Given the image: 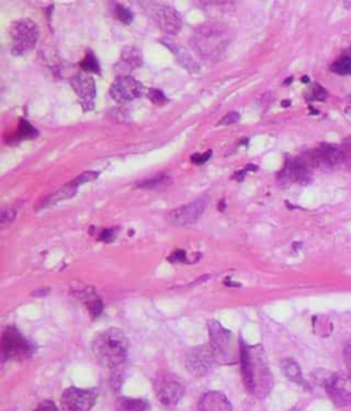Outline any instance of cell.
I'll return each mask as SVG.
<instances>
[{"mask_svg":"<svg viewBox=\"0 0 351 411\" xmlns=\"http://www.w3.org/2000/svg\"><path fill=\"white\" fill-rule=\"evenodd\" d=\"M86 304H87L88 310H89V313L92 314L93 318H96V317H99L102 314V311H103V303H102V300L98 296L89 299L88 302H86Z\"/></svg>","mask_w":351,"mask_h":411,"instance_id":"obj_28","label":"cell"},{"mask_svg":"<svg viewBox=\"0 0 351 411\" xmlns=\"http://www.w3.org/2000/svg\"><path fill=\"white\" fill-rule=\"evenodd\" d=\"M162 43L175 54L177 59H178V63L183 67H185L191 73H197L199 70L198 62L194 60V58L190 55V53L185 48H183L180 44H177L175 41H171V40H164Z\"/></svg>","mask_w":351,"mask_h":411,"instance_id":"obj_18","label":"cell"},{"mask_svg":"<svg viewBox=\"0 0 351 411\" xmlns=\"http://www.w3.org/2000/svg\"><path fill=\"white\" fill-rule=\"evenodd\" d=\"M198 411H232V406L224 393L213 391L202 396Z\"/></svg>","mask_w":351,"mask_h":411,"instance_id":"obj_17","label":"cell"},{"mask_svg":"<svg viewBox=\"0 0 351 411\" xmlns=\"http://www.w3.org/2000/svg\"><path fill=\"white\" fill-rule=\"evenodd\" d=\"M218 208H220L221 211H224V210H225V202H224V201L221 202V207H218Z\"/></svg>","mask_w":351,"mask_h":411,"instance_id":"obj_40","label":"cell"},{"mask_svg":"<svg viewBox=\"0 0 351 411\" xmlns=\"http://www.w3.org/2000/svg\"><path fill=\"white\" fill-rule=\"evenodd\" d=\"M145 92V87L131 76H119L112 88L109 90L110 96L118 103H126L140 97Z\"/></svg>","mask_w":351,"mask_h":411,"instance_id":"obj_11","label":"cell"},{"mask_svg":"<svg viewBox=\"0 0 351 411\" xmlns=\"http://www.w3.org/2000/svg\"><path fill=\"white\" fill-rule=\"evenodd\" d=\"M325 96H326L325 89L320 87L319 84H314L313 88L310 89V90L306 93V99H307V100H324Z\"/></svg>","mask_w":351,"mask_h":411,"instance_id":"obj_30","label":"cell"},{"mask_svg":"<svg viewBox=\"0 0 351 411\" xmlns=\"http://www.w3.org/2000/svg\"><path fill=\"white\" fill-rule=\"evenodd\" d=\"M11 54L21 57L32 51L39 40V28L30 20L15 21L11 28Z\"/></svg>","mask_w":351,"mask_h":411,"instance_id":"obj_4","label":"cell"},{"mask_svg":"<svg viewBox=\"0 0 351 411\" xmlns=\"http://www.w3.org/2000/svg\"><path fill=\"white\" fill-rule=\"evenodd\" d=\"M343 359H345V365L347 368V373L351 376V340L346 344V347L343 350Z\"/></svg>","mask_w":351,"mask_h":411,"instance_id":"obj_36","label":"cell"},{"mask_svg":"<svg viewBox=\"0 0 351 411\" xmlns=\"http://www.w3.org/2000/svg\"><path fill=\"white\" fill-rule=\"evenodd\" d=\"M155 389H157L158 400L166 407L176 406L184 395L183 384L176 380L173 376H168V375H164L162 377L157 379Z\"/></svg>","mask_w":351,"mask_h":411,"instance_id":"obj_10","label":"cell"},{"mask_svg":"<svg viewBox=\"0 0 351 411\" xmlns=\"http://www.w3.org/2000/svg\"><path fill=\"white\" fill-rule=\"evenodd\" d=\"M283 366V372L284 375L291 380V382H296V384H305L303 380V376H302V372H300V368L299 365L293 361V359H287L282 363Z\"/></svg>","mask_w":351,"mask_h":411,"instance_id":"obj_23","label":"cell"},{"mask_svg":"<svg viewBox=\"0 0 351 411\" xmlns=\"http://www.w3.org/2000/svg\"><path fill=\"white\" fill-rule=\"evenodd\" d=\"M305 163L312 168H333L339 165L343 159V154L340 148L333 146H322L314 151H310L300 156Z\"/></svg>","mask_w":351,"mask_h":411,"instance_id":"obj_12","label":"cell"},{"mask_svg":"<svg viewBox=\"0 0 351 411\" xmlns=\"http://www.w3.org/2000/svg\"><path fill=\"white\" fill-rule=\"evenodd\" d=\"M129 343L125 333L118 328H110L99 333L93 343L92 351L96 361L107 369L122 365L128 356Z\"/></svg>","mask_w":351,"mask_h":411,"instance_id":"obj_3","label":"cell"},{"mask_svg":"<svg viewBox=\"0 0 351 411\" xmlns=\"http://www.w3.org/2000/svg\"><path fill=\"white\" fill-rule=\"evenodd\" d=\"M310 168L305 163L302 158L289 159L286 162L284 169L277 175V180L280 185H289L291 182H302L309 180Z\"/></svg>","mask_w":351,"mask_h":411,"instance_id":"obj_15","label":"cell"},{"mask_svg":"<svg viewBox=\"0 0 351 411\" xmlns=\"http://www.w3.org/2000/svg\"><path fill=\"white\" fill-rule=\"evenodd\" d=\"M142 65H143V57H142L140 51L136 47H125L122 50L121 60H119L117 67L121 66V69H124L125 72H129V70L140 67Z\"/></svg>","mask_w":351,"mask_h":411,"instance_id":"obj_19","label":"cell"},{"mask_svg":"<svg viewBox=\"0 0 351 411\" xmlns=\"http://www.w3.org/2000/svg\"><path fill=\"white\" fill-rule=\"evenodd\" d=\"M290 105V102H283V106L286 107V106H289Z\"/></svg>","mask_w":351,"mask_h":411,"instance_id":"obj_42","label":"cell"},{"mask_svg":"<svg viewBox=\"0 0 351 411\" xmlns=\"http://www.w3.org/2000/svg\"><path fill=\"white\" fill-rule=\"evenodd\" d=\"M171 177L165 176H157L154 178H150V180H145L142 182L138 184L139 188H145V189H159V188H164L166 185L171 184Z\"/></svg>","mask_w":351,"mask_h":411,"instance_id":"obj_24","label":"cell"},{"mask_svg":"<svg viewBox=\"0 0 351 411\" xmlns=\"http://www.w3.org/2000/svg\"><path fill=\"white\" fill-rule=\"evenodd\" d=\"M98 177H99L98 172H86V173L80 175L77 178H74L72 182L79 188L81 184H86V182H89V181H95Z\"/></svg>","mask_w":351,"mask_h":411,"instance_id":"obj_31","label":"cell"},{"mask_svg":"<svg viewBox=\"0 0 351 411\" xmlns=\"http://www.w3.org/2000/svg\"><path fill=\"white\" fill-rule=\"evenodd\" d=\"M15 215H17V214H15V208H11V207H8V208L3 210V211H1V214H0V224H1L3 227H6V225L11 224V222L14 221Z\"/></svg>","mask_w":351,"mask_h":411,"instance_id":"obj_32","label":"cell"},{"mask_svg":"<svg viewBox=\"0 0 351 411\" xmlns=\"http://www.w3.org/2000/svg\"><path fill=\"white\" fill-rule=\"evenodd\" d=\"M232 39L234 33L230 27L221 22H207L195 29L191 46L206 62H217L224 57Z\"/></svg>","mask_w":351,"mask_h":411,"instance_id":"obj_1","label":"cell"},{"mask_svg":"<svg viewBox=\"0 0 351 411\" xmlns=\"http://www.w3.org/2000/svg\"><path fill=\"white\" fill-rule=\"evenodd\" d=\"M147 96H148V99H150L154 105L162 106V105L168 103V97H166V95H165L162 90H159V89H150L148 93H147Z\"/></svg>","mask_w":351,"mask_h":411,"instance_id":"obj_29","label":"cell"},{"mask_svg":"<svg viewBox=\"0 0 351 411\" xmlns=\"http://www.w3.org/2000/svg\"><path fill=\"white\" fill-rule=\"evenodd\" d=\"M216 355L211 346H201L194 349L187 356V366L195 376H205L213 368Z\"/></svg>","mask_w":351,"mask_h":411,"instance_id":"obj_13","label":"cell"},{"mask_svg":"<svg viewBox=\"0 0 351 411\" xmlns=\"http://www.w3.org/2000/svg\"><path fill=\"white\" fill-rule=\"evenodd\" d=\"M34 411H58V407L55 406L54 402H51V400H44V402H41V403L36 407V410Z\"/></svg>","mask_w":351,"mask_h":411,"instance_id":"obj_37","label":"cell"},{"mask_svg":"<svg viewBox=\"0 0 351 411\" xmlns=\"http://www.w3.org/2000/svg\"><path fill=\"white\" fill-rule=\"evenodd\" d=\"M80 67L86 73H95V74H99L100 73V65H99L96 57L93 55V53H88L86 59L80 63Z\"/></svg>","mask_w":351,"mask_h":411,"instance_id":"obj_26","label":"cell"},{"mask_svg":"<svg viewBox=\"0 0 351 411\" xmlns=\"http://www.w3.org/2000/svg\"><path fill=\"white\" fill-rule=\"evenodd\" d=\"M240 363L244 384L249 391L260 398L265 396L272 388V376L260 347L250 349L240 343Z\"/></svg>","mask_w":351,"mask_h":411,"instance_id":"obj_2","label":"cell"},{"mask_svg":"<svg viewBox=\"0 0 351 411\" xmlns=\"http://www.w3.org/2000/svg\"><path fill=\"white\" fill-rule=\"evenodd\" d=\"M325 388L336 406H349L351 405V376L349 373L338 372L331 375L326 382Z\"/></svg>","mask_w":351,"mask_h":411,"instance_id":"obj_7","label":"cell"},{"mask_svg":"<svg viewBox=\"0 0 351 411\" xmlns=\"http://www.w3.org/2000/svg\"><path fill=\"white\" fill-rule=\"evenodd\" d=\"M70 84L74 92L84 100V103L92 106V100L96 96V87L93 79L88 73H77L72 77Z\"/></svg>","mask_w":351,"mask_h":411,"instance_id":"obj_16","label":"cell"},{"mask_svg":"<svg viewBox=\"0 0 351 411\" xmlns=\"http://www.w3.org/2000/svg\"><path fill=\"white\" fill-rule=\"evenodd\" d=\"M116 411H151V406L146 399L118 398Z\"/></svg>","mask_w":351,"mask_h":411,"instance_id":"obj_21","label":"cell"},{"mask_svg":"<svg viewBox=\"0 0 351 411\" xmlns=\"http://www.w3.org/2000/svg\"><path fill=\"white\" fill-rule=\"evenodd\" d=\"M207 323L211 340L210 346L216 355V361H218L220 363L234 362V351L231 344L232 333L217 321H210Z\"/></svg>","mask_w":351,"mask_h":411,"instance_id":"obj_5","label":"cell"},{"mask_svg":"<svg viewBox=\"0 0 351 411\" xmlns=\"http://www.w3.org/2000/svg\"><path fill=\"white\" fill-rule=\"evenodd\" d=\"M249 169H251V165H250V166H247L246 169H243V170L237 172V173H236V175L234 176V180H237V181H243V180H244V176H246V173L249 172Z\"/></svg>","mask_w":351,"mask_h":411,"instance_id":"obj_39","label":"cell"},{"mask_svg":"<svg viewBox=\"0 0 351 411\" xmlns=\"http://www.w3.org/2000/svg\"><path fill=\"white\" fill-rule=\"evenodd\" d=\"M116 238V229H103L99 235V240L105 243H110Z\"/></svg>","mask_w":351,"mask_h":411,"instance_id":"obj_34","label":"cell"},{"mask_svg":"<svg viewBox=\"0 0 351 411\" xmlns=\"http://www.w3.org/2000/svg\"><path fill=\"white\" fill-rule=\"evenodd\" d=\"M211 155H213V151L208 149V151H206L205 154H194L191 156V161L195 165H204L205 162H207L211 158Z\"/></svg>","mask_w":351,"mask_h":411,"instance_id":"obj_33","label":"cell"},{"mask_svg":"<svg viewBox=\"0 0 351 411\" xmlns=\"http://www.w3.org/2000/svg\"><path fill=\"white\" fill-rule=\"evenodd\" d=\"M33 353V346L15 329L7 328L1 337V355L3 358L24 361Z\"/></svg>","mask_w":351,"mask_h":411,"instance_id":"obj_6","label":"cell"},{"mask_svg":"<svg viewBox=\"0 0 351 411\" xmlns=\"http://www.w3.org/2000/svg\"><path fill=\"white\" fill-rule=\"evenodd\" d=\"M332 72L339 76L351 74V57H342L332 65Z\"/></svg>","mask_w":351,"mask_h":411,"instance_id":"obj_25","label":"cell"},{"mask_svg":"<svg viewBox=\"0 0 351 411\" xmlns=\"http://www.w3.org/2000/svg\"><path fill=\"white\" fill-rule=\"evenodd\" d=\"M152 18L158 27L168 34H177L183 25L180 13L171 6H154Z\"/></svg>","mask_w":351,"mask_h":411,"instance_id":"obj_14","label":"cell"},{"mask_svg":"<svg viewBox=\"0 0 351 411\" xmlns=\"http://www.w3.org/2000/svg\"><path fill=\"white\" fill-rule=\"evenodd\" d=\"M37 136H39V130L27 119H21L20 125H18V130L13 136H10V140L7 143L8 144H17L21 140L34 139Z\"/></svg>","mask_w":351,"mask_h":411,"instance_id":"obj_20","label":"cell"},{"mask_svg":"<svg viewBox=\"0 0 351 411\" xmlns=\"http://www.w3.org/2000/svg\"><path fill=\"white\" fill-rule=\"evenodd\" d=\"M113 8V14L117 17L119 21H122L124 24H131L133 21V14L129 8H126L124 4H112Z\"/></svg>","mask_w":351,"mask_h":411,"instance_id":"obj_27","label":"cell"},{"mask_svg":"<svg viewBox=\"0 0 351 411\" xmlns=\"http://www.w3.org/2000/svg\"><path fill=\"white\" fill-rule=\"evenodd\" d=\"M171 262H185L187 261V254L183 250H177L171 257H169Z\"/></svg>","mask_w":351,"mask_h":411,"instance_id":"obj_38","label":"cell"},{"mask_svg":"<svg viewBox=\"0 0 351 411\" xmlns=\"http://www.w3.org/2000/svg\"><path fill=\"white\" fill-rule=\"evenodd\" d=\"M96 402V392L91 389L69 388L62 393L60 406L63 411H89Z\"/></svg>","mask_w":351,"mask_h":411,"instance_id":"obj_9","label":"cell"},{"mask_svg":"<svg viewBox=\"0 0 351 411\" xmlns=\"http://www.w3.org/2000/svg\"><path fill=\"white\" fill-rule=\"evenodd\" d=\"M208 203V198H199L188 205L181 206L176 210H172L166 220L175 227H188L197 222L205 211L206 206Z\"/></svg>","mask_w":351,"mask_h":411,"instance_id":"obj_8","label":"cell"},{"mask_svg":"<svg viewBox=\"0 0 351 411\" xmlns=\"http://www.w3.org/2000/svg\"><path fill=\"white\" fill-rule=\"evenodd\" d=\"M76 192H77V187H76L73 182H70L69 185L63 187L62 189H59L55 194H53L51 196H48V198L41 203V207H48V206L57 205L60 201L70 199L72 196L76 195Z\"/></svg>","mask_w":351,"mask_h":411,"instance_id":"obj_22","label":"cell"},{"mask_svg":"<svg viewBox=\"0 0 351 411\" xmlns=\"http://www.w3.org/2000/svg\"><path fill=\"white\" fill-rule=\"evenodd\" d=\"M302 80H303V81H305V83H309V77H303V79H302Z\"/></svg>","mask_w":351,"mask_h":411,"instance_id":"obj_41","label":"cell"},{"mask_svg":"<svg viewBox=\"0 0 351 411\" xmlns=\"http://www.w3.org/2000/svg\"><path fill=\"white\" fill-rule=\"evenodd\" d=\"M239 119H240L239 113H228L225 117L223 118V119L218 122V126H220V125H232V123H236Z\"/></svg>","mask_w":351,"mask_h":411,"instance_id":"obj_35","label":"cell"}]
</instances>
